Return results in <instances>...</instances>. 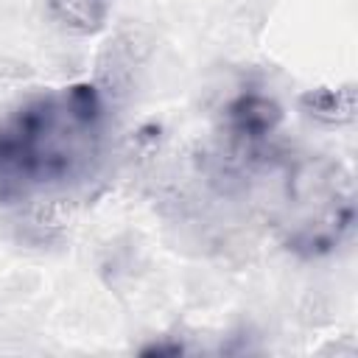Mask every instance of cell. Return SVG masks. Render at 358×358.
Here are the masks:
<instances>
[{"label": "cell", "instance_id": "cell-1", "mask_svg": "<svg viewBox=\"0 0 358 358\" xmlns=\"http://www.w3.org/2000/svg\"><path fill=\"white\" fill-rule=\"evenodd\" d=\"M106 103L92 81H76L22 101L0 120V201L81 179L101 148Z\"/></svg>", "mask_w": 358, "mask_h": 358}, {"label": "cell", "instance_id": "cell-4", "mask_svg": "<svg viewBox=\"0 0 358 358\" xmlns=\"http://www.w3.org/2000/svg\"><path fill=\"white\" fill-rule=\"evenodd\" d=\"M299 112L319 126H347L355 120L358 95L355 84L338 87H310L296 98Z\"/></svg>", "mask_w": 358, "mask_h": 358}, {"label": "cell", "instance_id": "cell-5", "mask_svg": "<svg viewBox=\"0 0 358 358\" xmlns=\"http://www.w3.org/2000/svg\"><path fill=\"white\" fill-rule=\"evenodd\" d=\"M50 22L73 36H95L109 20V0H45Z\"/></svg>", "mask_w": 358, "mask_h": 358}, {"label": "cell", "instance_id": "cell-3", "mask_svg": "<svg viewBox=\"0 0 358 358\" xmlns=\"http://www.w3.org/2000/svg\"><path fill=\"white\" fill-rule=\"evenodd\" d=\"M224 131L241 145H257L282 123V106L260 92H241L221 109Z\"/></svg>", "mask_w": 358, "mask_h": 358}, {"label": "cell", "instance_id": "cell-6", "mask_svg": "<svg viewBox=\"0 0 358 358\" xmlns=\"http://www.w3.org/2000/svg\"><path fill=\"white\" fill-rule=\"evenodd\" d=\"M182 352H185V344L171 341V338L148 341V344L140 347V355H145V358H173V355H182Z\"/></svg>", "mask_w": 358, "mask_h": 358}, {"label": "cell", "instance_id": "cell-2", "mask_svg": "<svg viewBox=\"0 0 358 358\" xmlns=\"http://www.w3.org/2000/svg\"><path fill=\"white\" fill-rule=\"evenodd\" d=\"M288 213L280 218V243L302 260L333 255L355 227L352 176L338 159L308 157L285 182Z\"/></svg>", "mask_w": 358, "mask_h": 358}]
</instances>
